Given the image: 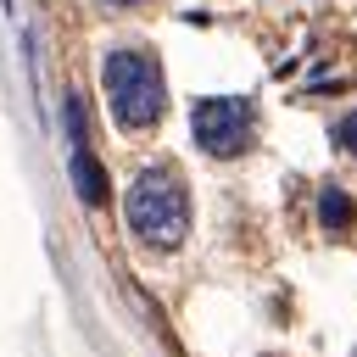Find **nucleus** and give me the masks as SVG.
<instances>
[{
	"label": "nucleus",
	"instance_id": "nucleus-1",
	"mask_svg": "<svg viewBox=\"0 0 357 357\" xmlns=\"http://www.w3.org/2000/svg\"><path fill=\"white\" fill-rule=\"evenodd\" d=\"M100 84H106L112 117L123 128H151L167 112V78L151 50H112L100 61Z\"/></svg>",
	"mask_w": 357,
	"mask_h": 357
},
{
	"label": "nucleus",
	"instance_id": "nucleus-2",
	"mask_svg": "<svg viewBox=\"0 0 357 357\" xmlns=\"http://www.w3.org/2000/svg\"><path fill=\"white\" fill-rule=\"evenodd\" d=\"M123 212H128V229L145 245H178L190 234V195H184V178L173 167H145L128 184Z\"/></svg>",
	"mask_w": 357,
	"mask_h": 357
},
{
	"label": "nucleus",
	"instance_id": "nucleus-3",
	"mask_svg": "<svg viewBox=\"0 0 357 357\" xmlns=\"http://www.w3.org/2000/svg\"><path fill=\"white\" fill-rule=\"evenodd\" d=\"M190 134L206 156H240L257 134V112L240 95H206L190 106Z\"/></svg>",
	"mask_w": 357,
	"mask_h": 357
},
{
	"label": "nucleus",
	"instance_id": "nucleus-4",
	"mask_svg": "<svg viewBox=\"0 0 357 357\" xmlns=\"http://www.w3.org/2000/svg\"><path fill=\"white\" fill-rule=\"evenodd\" d=\"M67 178H73V190H78L84 206H106V167L95 162L89 145H78V151L67 156Z\"/></svg>",
	"mask_w": 357,
	"mask_h": 357
},
{
	"label": "nucleus",
	"instance_id": "nucleus-5",
	"mask_svg": "<svg viewBox=\"0 0 357 357\" xmlns=\"http://www.w3.org/2000/svg\"><path fill=\"white\" fill-rule=\"evenodd\" d=\"M318 218H324L329 234H346V229L357 223V206H351V195H346L340 184H329V190L318 195Z\"/></svg>",
	"mask_w": 357,
	"mask_h": 357
},
{
	"label": "nucleus",
	"instance_id": "nucleus-6",
	"mask_svg": "<svg viewBox=\"0 0 357 357\" xmlns=\"http://www.w3.org/2000/svg\"><path fill=\"white\" fill-rule=\"evenodd\" d=\"M61 112H67V134H73V151H78L84 145V106H78V95H67Z\"/></svg>",
	"mask_w": 357,
	"mask_h": 357
},
{
	"label": "nucleus",
	"instance_id": "nucleus-7",
	"mask_svg": "<svg viewBox=\"0 0 357 357\" xmlns=\"http://www.w3.org/2000/svg\"><path fill=\"white\" fill-rule=\"evenodd\" d=\"M335 139H340V145H346V151H351V156H357V112H351V117H340V123H335Z\"/></svg>",
	"mask_w": 357,
	"mask_h": 357
},
{
	"label": "nucleus",
	"instance_id": "nucleus-8",
	"mask_svg": "<svg viewBox=\"0 0 357 357\" xmlns=\"http://www.w3.org/2000/svg\"><path fill=\"white\" fill-rule=\"evenodd\" d=\"M112 6H139V0H112Z\"/></svg>",
	"mask_w": 357,
	"mask_h": 357
}]
</instances>
